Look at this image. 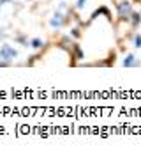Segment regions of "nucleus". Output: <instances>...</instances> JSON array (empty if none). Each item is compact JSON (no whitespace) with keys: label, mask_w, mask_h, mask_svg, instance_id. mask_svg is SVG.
<instances>
[{"label":"nucleus","mask_w":141,"mask_h":156,"mask_svg":"<svg viewBox=\"0 0 141 156\" xmlns=\"http://www.w3.org/2000/svg\"><path fill=\"white\" fill-rule=\"evenodd\" d=\"M0 7H2V5H0Z\"/></svg>","instance_id":"obj_14"},{"label":"nucleus","mask_w":141,"mask_h":156,"mask_svg":"<svg viewBox=\"0 0 141 156\" xmlns=\"http://www.w3.org/2000/svg\"><path fill=\"white\" fill-rule=\"evenodd\" d=\"M136 2H141V0H136Z\"/></svg>","instance_id":"obj_13"},{"label":"nucleus","mask_w":141,"mask_h":156,"mask_svg":"<svg viewBox=\"0 0 141 156\" xmlns=\"http://www.w3.org/2000/svg\"><path fill=\"white\" fill-rule=\"evenodd\" d=\"M129 23H131L132 29H138L141 25V12H132L131 18H129Z\"/></svg>","instance_id":"obj_4"},{"label":"nucleus","mask_w":141,"mask_h":156,"mask_svg":"<svg viewBox=\"0 0 141 156\" xmlns=\"http://www.w3.org/2000/svg\"><path fill=\"white\" fill-rule=\"evenodd\" d=\"M69 36H72L74 39H79L81 36H83V32H81V29H79V27H72V29H71V34H69Z\"/></svg>","instance_id":"obj_7"},{"label":"nucleus","mask_w":141,"mask_h":156,"mask_svg":"<svg viewBox=\"0 0 141 156\" xmlns=\"http://www.w3.org/2000/svg\"><path fill=\"white\" fill-rule=\"evenodd\" d=\"M134 46L141 48V34H134Z\"/></svg>","instance_id":"obj_8"},{"label":"nucleus","mask_w":141,"mask_h":156,"mask_svg":"<svg viewBox=\"0 0 141 156\" xmlns=\"http://www.w3.org/2000/svg\"><path fill=\"white\" fill-rule=\"evenodd\" d=\"M27 2H32V0H27Z\"/></svg>","instance_id":"obj_12"},{"label":"nucleus","mask_w":141,"mask_h":156,"mask_svg":"<svg viewBox=\"0 0 141 156\" xmlns=\"http://www.w3.org/2000/svg\"><path fill=\"white\" fill-rule=\"evenodd\" d=\"M85 5H86V0H78L76 2V11H81Z\"/></svg>","instance_id":"obj_9"},{"label":"nucleus","mask_w":141,"mask_h":156,"mask_svg":"<svg viewBox=\"0 0 141 156\" xmlns=\"http://www.w3.org/2000/svg\"><path fill=\"white\" fill-rule=\"evenodd\" d=\"M123 66H125V68L139 66V60H136V55H134V53H127V55H125V58H123Z\"/></svg>","instance_id":"obj_3"},{"label":"nucleus","mask_w":141,"mask_h":156,"mask_svg":"<svg viewBox=\"0 0 141 156\" xmlns=\"http://www.w3.org/2000/svg\"><path fill=\"white\" fill-rule=\"evenodd\" d=\"M5 37H7V32H5L4 29H0V41H4Z\"/></svg>","instance_id":"obj_10"},{"label":"nucleus","mask_w":141,"mask_h":156,"mask_svg":"<svg viewBox=\"0 0 141 156\" xmlns=\"http://www.w3.org/2000/svg\"><path fill=\"white\" fill-rule=\"evenodd\" d=\"M16 57H18V51L12 48L11 44L4 43V44L0 46V60H4V62H7V64H12V60Z\"/></svg>","instance_id":"obj_2"},{"label":"nucleus","mask_w":141,"mask_h":156,"mask_svg":"<svg viewBox=\"0 0 141 156\" xmlns=\"http://www.w3.org/2000/svg\"><path fill=\"white\" fill-rule=\"evenodd\" d=\"M14 41H16V43H19V44H23V46H28V44H30V41L27 39V36H23V34L14 36Z\"/></svg>","instance_id":"obj_6"},{"label":"nucleus","mask_w":141,"mask_h":156,"mask_svg":"<svg viewBox=\"0 0 141 156\" xmlns=\"http://www.w3.org/2000/svg\"><path fill=\"white\" fill-rule=\"evenodd\" d=\"M115 7H116V16H118V20H129L131 14L134 12L132 11V4L129 0H118L115 4Z\"/></svg>","instance_id":"obj_1"},{"label":"nucleus","mask_w":141,"mask_h":156,"mask_svg":"<svg viewBox=\"0 0 141 156\" xmlns=\"http://www.w3.org/2000/svg\"><path fill=\"white\" fill-rule=\"evenodd\" d=\"M30 46H32L34 50H42L44 46H46V43H44L41 37H34V39H30Z\"/></svg>","instance_id":"obj_5"},{"label":"nucleus","mask_w":141,"mask_h":156,"mask_svg":"<svg viewBox=\"0 0 141 156\" xmlns=\"http://www.w3.org/2000/svg\"><path fill=\"white\" fill-rule=\"evenodd\" d=\"M9 2H12V0H0V5H4V4H9Z\"/></svg>","instance_id":"obj_11"}]
</instances>
